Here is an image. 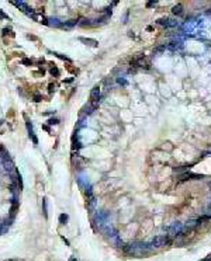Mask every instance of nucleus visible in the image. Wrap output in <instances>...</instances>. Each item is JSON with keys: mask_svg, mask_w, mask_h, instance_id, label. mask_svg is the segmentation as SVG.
I'll return each instance as SVG.
<instances>
[{"mask_svg": "<svg viewBox=\"0 0 211 261\" xmlns=\"http://www.w3.org/2000/svg\"><path fill=\"white\" fill-rule=\"evenodd\" d=\"M131 66H134V68H145V69H149V62H148L144 56H138V58H135V59L131 60Z\"/></svg>", "mask_w": 211, "mask_h": 261, "instance_id": "2", "label": "nucleus"}, {"mask_svg": "<svg viewBox=\"0 0 211 261\" xmlns=\"http://www.w3.org/2000/svg\"><path fill=\"white\" fill-rule=\"evenodd\" d=\"M153 4H156V1H149V3H148V7H151V6H153Z\"/></svg>", "mask_w": 211, "mask_h": 261, "instance_id": "7", "label": "nucleus"}, {"mask_svg": "<svg viewBox=\"0 0 211 261\" xmlns=\"http://www.w3.org/2000/svg\"><path fill=\"white\" fill-rule=\"evenodd\" d=\"M82 41L86 42V44H89V45H92V46H96L97 45V42L93 41V39H85V38H82Z\"/></svg>", "mask_w": 211, "mask_h": 261, "instance_id": "5", "label": "nucleus"}, {"mask_svg": "<svg viewBox=\"0 0 211 261\" xmlns=\"http://www.w3.org/2000/svg\"><path fill=\"white\" fill-rule=\"evenodd\" d=\"M170 243V236L169 234H163V236H158L152 240V243L149 244L151 247H165Z\"/></svg>", "mask_w": 211, "mask_h": 261, "instance_id": "1", "label": "nucleus"}, {"mask_svg": "<svg viewBox=\"0 0 211 261\" xmlns=\"http://www.w3.org/2000/svg\"><path fill=\"white\" fill-rule=\"evenodd\" d=\"M59 220H61V223L64 225L65 222H66V220H68V216L66 215H61V218H59Z\"/></svg>", "mask_w": 211, "mask_h": 261, "instance_id": "6", "label": "nucleus"}, {"mask_svg": "<svg viewBox=\"0 0 211 261\" xmlns=\"http://www.w3.org/2000/svg\"><path fill=\"white\" fill-rule=\"evenodd\" d=\"M99 97H100V88L99 87H94L92 90V93H90V103H92L93 106L96 107L97 104V100H99Z\"/></svg>", "mask_w": 211, "mask_h": 261, "instance_id": "3", "label": "nucleus"}, {"mask_svg": "<svg viewBox=\"0 0 211 261\" xmlns=\"http://www.w3.org/2000/svg\"><path fill=\"white\" fill-rule=\"evenodd\" d=\"M172 13H173L174 16H182V14H183V6H182V4L174 6L173 10H172Z\"/></svg>", "mask_w": 211, "mask_h": 261, "instance_id": "4", "label": "nucleus"}]
</instances>
